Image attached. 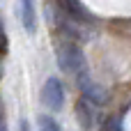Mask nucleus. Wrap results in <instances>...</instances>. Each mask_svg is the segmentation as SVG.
<instances>
[{
    "label": "nucleus",
    "instance_id": "20e7f679",
    "mask_svg": "<svg viewBox=\"0 0 131 131\" xmlns=\"http://www.w3.org/2000/svg\"><path fill=\"white\" fill-rule=\"evenodd\" d=\"M21 23L23 30L28 35L37 32V9H35V0H21Z\"/></svg>",
    "mask_w": 131,
    "mask_h": 131
},
{
    "label": "nucleus",
    "instance_id": "0eeeda50",
    "mask_svg": "<svg viewBox=\"0 0 131 131\" xmlns=\"http://www.w3.org/2000/svg\"><path fill=\"white\" fill-rule=\"evenodd\" d=\"M39 131H62V129H60V124H58L53 117L44 115V117L39 120Z\"/></svg>",
    "mask_w": 131,
    "mask_h": 131
},
{
    "label": "nucleus",
    "instance_id": "9d476101",
    "mask_svg": "<svg viewBox=\"0 0 131 131\" xmlns=\"http://www.w3.org/2000/svg\"><path fill=\"white\" fill-rule=\"evenodd\" d=\"M0 76H2V62H0Z\"/></svg>",
    "mask_w": 131,
    "mask_h": 131
},
{
    "label": "nucleus",
    "instance_id": "9b49d317",
    "mask_svg": "<svg viewBox=\"0 0 131 131\" xmlns=\"http://www.w3.org/2000/svg\"><path fill=\"white\" fill-rule=\"evenodd\" d=\"M0 113H2V106H0Z\"/></svg>",
    "mask_w": 131,
    "mask_h": 131
},
{
    "label": "nucleus",
    "instance_id": "39448f33",
    "mask_svg": "<svg viewBox=\"0 0 131 131\" xmlns=\"http://www.w3.org/2000/svg\"><path fill=\"white\" fill-rule=\"evenodd\" d=\"M76 120H78V124L83 127V131H90L92 124H94V120H92V104H90L85 97L76 104Z\"/></svg>",
    "mask_w": 131,
    "mask_h": 131
},
{
    "label": "nucleus",
    "instance_id": "f03ea898",
    "mask_svg": "<svg viewBox=\"0 0 131 131\" xmlns=\"http://www.w3.org/2000/svg\"><path fill=\"white\" fill-rule=\"evenodd\" d=\"M76 81H78V88H81V92H83V97L92 104V106H101V104H106V99H108V92L97 83V81H92V76H90V69H88V64L83 67V69H78L76 74Z\"/></svg>",
    "mask_w": 131,
    "mask_h": 131
},
{
    "label": "nucleus",
    "instance_id": "1a4fd4ad",
    "mask_svg": "<svg viewBox=\"0 0 131 131\" xmlns=\"http://www.w3.org/2000/svg\"><path fill=\"white\" fill-rule=\"evenodd\" d=\"M18 131H30V127H28V122H25V120H21V122H18Z\"/></svg>",
    "mask_w": 131,
    "mask_h": 131
},
{
    "label": "nucleus",
    "instance_id": "423d86ee",
    "mask_svg": "<svg viewBox=\"0 0 131 131\" xmlns=\"http://www.w3.org/2000/svg\"><path fill=\"white\" fill-rule=\"evenodd\" d=\"M101 131H124V127H122V120H120L117 115L106 117V120H104V124H101Z\"/></svg>",
    "mask_w": 131,
    "mask_h": 131
},
{
    "label": "nucleus",
    "instance_id": "f257e3e1",
    "mask_svg": "<svg viewBox=\"0 0 131 131\" xmlns=\"http://www.w3.org/2000/svg\"><path fill=\"white\" fill-rule=\"evenodd\" d=\"M55 55H58V64H60V69H62V71L76 74L78 69H83V67H85V55H83L81 46H78V44H74V41H62V44L58 46Z\"/></svg>",
    "mask_w": 131,
    "mask_h": 131
},
{
    "label": "nucleus",
    "instance_id": "7ed1b4c3",
    "mask_svg": "<svg viewBox=\"0 0 131 131\" xmlns=\"http://www.w3.org/2000/svg\"><path fill=\"white\" fill-rule=\"evenodd\" d=\"M41 101L53 113H60L64 108V85H62V81L58 76L46 78V83L41 88Z\"/></svg>",
    "mask_w": 131,
    "mask_h": 131
},
{
    "label": "nucleus",
    "instance_id": "6e6552de",
    "mask_svg": "<svg viewBox=\"0 0 131 131\" xmlns=\"http://www.w3.org/2000/svg\"><path fill=\"white\" fill-rule=\"evenodd\" d=\"M7 48H9V39H7L5 25H2V21H0V55H2V53H7Z\"/></svg>",
    "mask_w": 131,
    "mask_h": 131
}]
</instances>
